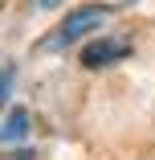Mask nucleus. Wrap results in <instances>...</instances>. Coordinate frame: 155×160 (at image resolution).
Instances as JSON below:
<instances>
[{
  "label": "nucleus",
  "instance_id": "1",
  "mask_svg": "<svg viewBox=\"0 0 155 160\" xmlns=\"http://www.w3.org/2000/svg\"><path fill=\"white\" fill-rule=\"evenodd\" d=\"M106 17H110V4H82V8H74V12L61 17L57 33L41 41V49H66V45H78V41H86L90 33H94V29H102Z\"/></svg>",
  "mask_w": 155,
  "mask_h": 160
},
{
  "label": "nucleus",
  "instance_id": "2",
  "mask_svg": "<svg viewBox=\"0 0 155 160\" xmlns=\"http://www.w3.org/2000/svg\"><path fill=\"white\" fill-rule=\"evenodd\" d=\"M127 58H131V41H122V37H90L78 49V62L86 70H106V66L127 62Z\"/></svg>",
  "mask_w": 155,
  "mask_h": 160
},
{
  "label": "nucleus",
  "instance_id": "3",
  "mask_svg": "<svg viewBox=\"0 0 155 160\" xmlns=\"http://www.w3.org/2000/svg\"><path fill=\"white\" fill-rule=\"evenodd\" d=\"M29 132H33V115L25 107H12L4 119H0V144H21Z\"/></svg>",
  "mask_w": 155,
  "mask_h": 160
},
{
  "label": "nucleus",
  "instance_id": "4",
  "mask_svg": "<svg viewBox=\"0 0 155 160\" xmlns=\"http://www.w3.org/2000/svg\"><path fill=\"white\" fill-rule=\"evenodd\" d=\"M12 78H16V66H0V107L8 103V90H12Z\"/></svg>",
  "mask_w": 155,
  "mask_h": 160
},
{
  "label": "nucleus",
  "instance_id": "5",
  "mask_svg": "<svg viewBox=\"0 0 155 160\" xmlns=\"http://www.w3.org/2000/svg\"><path fill=\"white\" fill-rule=\"evenodd\" d=\"M0 160H37V152L33 148H12V152H4Z\"/></svg>",
  "mask_w": 155,
  "mask_h": 160
},
{
  "label": "nucleus",
  "instance_id": "6",
  "mask_svg": "<svg viewBox=\"0 0 155 160\" xmlns=\"http://www.w3.org/2000/svg\"><path fill=\"white\" fill-rule=\"evenodd\" d=\"M61 0H37V8H57Z\"/></svg>",
  "mask_w": 155,
  "mask_h": 160
}]
</instances>
